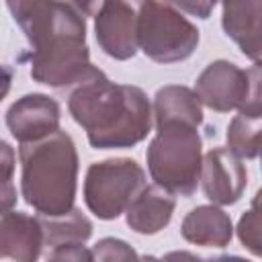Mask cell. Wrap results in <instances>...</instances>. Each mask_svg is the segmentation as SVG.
Wrapping results in <instances>:
<instances>
[{"label": "cell", "instance_id": "obj_1", "mask_svg": "<svg viewBox=\"0 0 262 262\" xmlns=\"http://www.w3.org/2000/svg\"><path fill=\"white\" fill-rule=\"evenodd\" d=\"M6 8L31 45L29 74L35 82L66 90L104 76L90 61L86 45V10L92 8L90 4L10 0Z\"/></svg>", "mask_w": 262, "mask_h": 262}, {"label": "cell", "instance_id": "obj_2", "mask_svg": "<svg viewBox=\"0 0 262 262\" xmlns=\"http://www.w3.org/2000/svg\"><path fill=\"white\" fill-rule=\"evenodd\" d=\"M68 108L94 149L133 147L147 137L154 123L147 94L139 86L117 84L106 76L74 88Z\"/></svg>", "mask_w": 262, "mask_h": 262}, {"label": "cell", "instance_id": "obj_3", "mask_svg": "<svg viewBox=\"0 0 262 262\" xmlns=\"http://www.w3.org/2000/svg\"><path fill=\"white\" fill-rule=\"evenodd\" d=\"M20 194L39 215L55 217L74 209L78 188V149L70 133L55 131L20 143Z\"/></svg>", "mask_w": 262, "mask_h": 262}, {"label": "cell", "instance_id": "obj_4", "mask_svg": "<svg viewBox=\"0 0 262 262\" xmlns=\"http://www.w3.org/2000/svg\"><path fill=\"white\" fill-rule=\"evenodd\" d=\"M145 160L156 186L174 196H192L199 186L203 162V139L199 129L186 123L156 127Z\"/></svg>", "mask_w": 262, "mask_h": 262}, {"label": "cell", "instance_id": "obj_5", "mask_svg": "<svg viewBox=\"0 0 262 262\" xmlns=\"http://www.w3.org/2000/svg\"><path fill=\"white\" fill-rule=\"evenodd\" d=\"M137 47L156 63H176L188 59L199 41V29L172 2H139Z\"/></svg>", "mask_w": 262, "mask_h": 262}, {"label": "cell", "instance_id": "obj_6", "mask_svg": "<svg viewBox=\"0 0 262 262\" xmlns=\"http://www.w3.org/2000/svg\"><path fill=\"white\" fill-rule=\"evenodd\" d=\"M194 94L201 104L215 113L237 111L242 115L262 117L260 63L242 70L233 61L215 59L199 74Z\"/></svg>", "mask_w": 262, "mask_h": 262}, {"label": "cell", "instance_id": "obj_7", "mask_svg": "<svg viewBox=\"0 0 262 262\" xmlns=\"http://www.w3.org/2000/svg\"><path fill=\"white\" fill-rule=\"evenodd\" d=\"M143 186L145 172L131 158L92 162L84 176V203L94 217L113 221L125 213Z\"/></svg>", "mask_w": 262, "mask_h": 262}, {"label": "cell", "instance_id": "obj_8", "mask_svg": "<svg viewBox=\"0 0 262 262\" xmlns=\"http://www.w3.org/2000/svg\"><path fill=\"white\" fill-rule=\"evenodd\" d=\"M96 43L113 59L125 61L137 53V12L121 0L100 2L94 12Z\"/></svg>", "mask_w": 262, "mask_h": 262}, {"label": "cell", "instance_id": "obj_9", "mask_svg": "<svg viewBox=\"0 0 262 262\" xmlns=\"http://www.w3.org/2000/svg\"><path fill=\"white\" fill-rule=\"evenodd\" d=\"M199 182L213 205H235L248 186V170L227 147H213L203 156Z\"/></svg>", "mask_w": 262, "mask_h": 262}, {"label": "cell", "instance_id": "obj_10", "mask_svg": "<svg viewBox=\"0 0 262 262\" xmlns=\"http://www.w3.org/2000/svg\"><path fill=\"white\" fill-rule=\"evenodd\" d=\"M59 102L41 92L16 98L6 111V127L18 143H33L59 131Z\"/></svg>", "mask_w": 262, "mask_h": 262}, {"label": "cell", "instance_id": "obj_11", "mask_svg": "<svg viewBox=\"0 0 262 262\" xmlns=\"http://www.w3.org/2000/svg\"><path fill=\"white\" fill-rule=\"evenodd\" d=\"M43 252V233L39 219L8 211L0 215V258L12 262H37Z\"/></svg>", "mask_w": 262, "mask_h": 262}, {"label": "cell", "instance_id": "obj_12", "mask_svg": "<svg viewBox=\"0 0 262 262\" xmlns=\"http://www.w3.org/2000/svg\"><path fill=\"white\" fill-rule=\"evenodd\" d=\"M221 27L239 51L254 63H260L262 53V2H225L221 4Z\"/></svg>", "mask_w": 262, "mask_h": 262}, {"label": "cell", "instance_id": "obj_13", "mask_svg": "<svg viewBox=\"0 0 262 262\" xmlns=\"http://www.w3.org/2000/svg\"><path fill=\"white\" fill-rule=\"evenodd\" d=\"M174 209H176L174 194H170L168 190L156 184L151 186L145 184L125 209V221L135 233L154 235L170 223Z\"/></svg>", "mask_w": 262, "mask_h": 262}, {"label": "cell", "instance_id": "obj_14", "mask_svg": "<svg viewBox=\"0 0 262 262\" xmlns=\"http://www.w3.org/2000/svg\"><path fill=\"white\" fill-rule=\"evenodd\" d=\"M186 242L205 248H225L233 237V223L229 213L217 205H199L190 209L180 225Z\"/></svg>", "mask_w": 262, "mask_h": 262}, {"label": "cell", "instance_id": "obj_15", "mask_svg": "<svg viewBox=\"0 0 262 262\" xmlns=\"http://www.w3.org/2000/svg\"><path fill=\"white\" fill-rule=\"evenodd\" d=\"M151 119L156 127L166 123H186L199 129L203 125V104L192 88L168 84L162 86L154 96Z\"/></svg>", "mask_w": 262, "mask_h": 262}, {"label": "cell", "instance_id": "obj_16", "mask_svg": "<svg viewBox=\"0 0 262 262\" xmlns=\"http://www.w3.org/2000/svg\"><path fill=\"white\" fill-rule=\"evenodd\" d=\"M37 219L43 233V246L47 248H55L61 244H84L92 235L90 219L76 207L63 215H37Z\"/></svg>", "mask_w": 262, "mask_h": 262}, {"label": "cell", "instance_id": "obj_17", "mask_svg": "<svg viewBox=\"0 0 262 262\" xmlns=\"http://www.w3.org/2000/svg\"><path fill=\"white\" fill-rule=\"evenodd\" d=\"M262 117L237 113L227 125V149L239 160H256L260 151Z\"/></svg>", "mask_w": 262, "mask_h": 262}, {"label": "cell", "instance_id": "obj_18", "mask_svg": "<svg viewBox=\"0 0 262 262\" xmlns=\"http://www.w3.org/2000/svg\"><path fill=\"white\" fill-rule=\"evenodd\" d=\"M258 196H254L252 207L239 217L237 223V237L254 256H260V221H258Z\"/></svg>", "mask_w": 262, "mask_h": 262}, {"label": "cell", "instance_id": "obj_19", "mask_svg": "<svg viewBox=\"0 0 262 262\" xmlns=\"http://www.w3.org/2000/svg\"><path fill=\"white\" fill-rule=\"evenodd\" d=\"M45 262H94V256L84 244H61L49 248Z\"/></svg>", "mask_w": 262, "mask_h": 262}, {"label": "cell", "instance_id": "obj_20", "mask_svg": "<svg viewBox=\"0 0 262 262\" xmlns=\"http://www.w3.org/2000/svg\"><path fill=\"white\" fill-rule=\"evenodd\" d=\"M14 168H16V154L14 147L0 139V180H12L14 178Z\"/></svg>", "mask_w": 262, "mask_h": 262}, {"label": "cell", "instance_id": "obj_21", "mask_svg": "<svg viewBox=\"0 0 262 262\" xmlns=\"http://www.w3.org/2000/svg\"><path fill=\"white\" fill-rule=\"evenodd\" d=\"M16 201H18V194H16L14 182L12 180H0V215L12 211Z\"/></svg>", "mask_w": 262, "mask_h": 262}, {"label": "cell", "instance_id": "obj_22", "mask_svg": "<svg viewBox=\"0 0 262 262\" xmlns=\"http://www.w3.org/2000/svg\"><path fill=\"white\" fill-rule=\"evenodd\" d=\"M174 4V2H172ZM180 12H190V14H199V18H209V12L215 8V2H196V4H190V2H184V4H174Z\"/></svg>", "mask_w": 262, "mask_h": 262}, {"label": "cell", "instance_id": "obj_23", "mask_svg": "<svg viewBox=\"0 0 262 262\" xmlns=\"http://www.w3.org/2000/svg\"><path fill=\"white\" fill-rule=\"evenodd\" d=\"M160 262H205V260L188 250H172V252H166L160 258Z\"/></svg>", "mask_w": 262, "mask_h": 262}, {"label": "cell", "instance_id": "obj_24", "mask_svg": "<svg viewBox=\"0 0 262 262\" xmlns=\"http://www.w3.org/2000/svg\"><path fill=\"white\" fill-rule=\"evenodd\" d=\"M12 86V70L6 63H0V102L6 98Z\"/></svg>", "mask_w": 262, "mask_h": 262}, {"label": "cell", "instance_id": "obj_25", "mask_svg": "<svg viewBox=\"0 0 262 262\" xmlns=\"http://www.w3.org/2000/svg\"><path fill=\"white\" fill-rule=\"evenodd\" d=\"M121 262H160V258H156V256H151V254L139 256L137 252H133V254H129L127 258H123Z\"/></svg>", "mask_w": 262, "mask_h": 262}, {"label": "cell", "instance_id": "obj_26", "mask_svg": "<svg viewBox=\"0 0 262 262\" xmlns=\"http://www.w3.org/2000/svg\"><path fill=\"white\" fill-rule=\"evenodd\" d=\"M205 262H252V260H246L242 256H233V254H223V256H215V258H209Z\"/></svg>", "mask_w": 262, "mask_h": 262}]
</instances>
